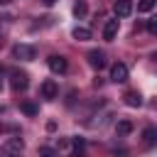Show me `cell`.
<instances>
[{
	"label": "cell",
	"mask_w": 157,
	"mask_h": 157,
	"mask_svg": "<svg viewBox=\"0 0 157 157\" xmlns=\"http://www.w3.org/2000/svg\"><path fill=\"white\" fill-rule=\"evenodd\" d=\"M59 96V86H56V81L54 78H47L44 83H42V98L44 101H54Z\"/></svg>",
	"instance_id": "6"
},
{
	"label": "cell",
	"mask_w": 157,
	"mask_h": 157,
	"mask_svg": "<svg viewBox=\"0 0 157 157\" xmlns=\"http://www.w3.org/2000/svg\"><path fill=\"white\" fill-rule=\"evenodd\" d=\"M123 98H125V105H130V108H140L142 105V96L137 91H128Z\"/></svg>",
	"instance_id": "10"
},
{
	"label": "cell",
	"mask_w": 157,
	"mask_h": 157,
	"mask_svg": "<svg viewBox=\"0 0 157 157\" xmlns=\"http://www.w3.org/2000/svg\"><path fill=\"white\" fill-rule=\"evenodd\" d=\"M147 29H150L152 34H157V15H152V17L147 20Z\"/></svg>",
	"instance_id": "17"
},
{
	"label": "cell",
	"mask_w": 157,
	"mask_h": 157,
	"mask_svg": "<svg viewBox=\"0 0 157 157\" xmlns=\"http://www.w3.org/2000/svg\"><path fill=\"white\" fill-rule=\"evenodd\" d=\"M86 59H88V64H91L96 71H101V69L105 66V54H103L101 49H91V52L86 54Z\"/></svg>",
	"instance_id": "4"
},
{
	"label": "cell",
	"mask_w": 157,
	"mask_h": 157,
	"mask_svg": "<svg viewBox=\"0 0 157 157\" xmlns=\"http://www.w3.org/2000/svg\"><path fill=\"white\" fill-rule=\"evenodd\" d=\"M42 2H44V5H54L56 0H42Z\"/></svg>",
	"instance_id": "19"
},
{
	"label": "cell",
	"mask_w": 157,
	"mask_h": 157,
	"mask_svg": "<svg viewBox=\"0 0 157 157\" xmlns=\"http://www.w3.org/2000/svg\"><path fill=\"white\" fill-rule=\"evenodd\" d=\"M5 150H7V152H22V150H25V142H22L20 137H10V140L5 142Z\"/></svg>",
	"instance_id": "12"
},
{
	"label": "cell",
	"mask_w": 157,
	"mask_h": 157,
	"mask_svg": "<svg viewBox=\"0 0 157 157\" xmlns=\"http://www.w3.org/2000/svg\"><path fill=\"white\" fill-rule=\"evenodd\" d=\"M118 27H120V20L115 17V20H108L105 22V27H103V39H115V34H118Z\"/></svg>",
	"instance_id": "7"
},
{
	"label": "cell",
	"mask_w": 157,
	"mask_h": 157,
	"mask_svg": "<svg viewBox=\"0 0 157 157\" xmlns=\"http://www.w3.org/2000/svg\"><path fill=\"white\" fill-rule=\"evenodd\" d=\"M12 54H15L17 59H22V61H32V59L37 56V49H34L32 44H17V47L12 49Z\"/></svg>",
	"instance_id": "2"
},
{
	"label": "cell",
	"mask_w": 157,
	"mask_h": 157,
	"mask_svg": "<svg viewBox=\"0 0 157 157\" xmlns=\"http://www.w3.org/2000/svg\"><path fill=\"white\" fill-rule=\"evenodd\" d=\"M20 108H22V113H25V115H37V113H39L37 103H32V101H25V103H22Z\"/></svg>",
	"instance_id": "14"
},
{
	"label": "cell",
	"mask_w": 157,
	"mask_h": 157,
	"mask_svg": "<svg viewBox=\"0 0 157 157\" xmlns=\"http://www.w3.org/2000/svg\"><path fill=\"white\" fill-rule=\"evenodd\" d=\"M142 142H145V147L157 145V128H155V125H147V128L142 130Z\"/></svg>",
	"instance_id": "9"
},
{
	"label": "cell",
	"mask_w": 157,
	"mask_h": 157,
	"mask_svg": "<svg viewBox=\"0 0 157 157\" xmlns=\"http://www.w3.org/2000/svg\"><path fill=\"white\" fill-rule=\"evenodd\" d=\"M7 2H10V0H0V5H7Z\"/></svg>",
	"instance_id": "20"
},
{
	"label": "cell",
	"mask_w": 157,
	"mask_h": 157,
	"mask_svg": "<svg viewBox=\"0 0 157 157\" xmlns=\"http://www.w3.org/2000/svg\"><path fill=\"white\" fill-rule=\"evenodd\" d=\"M86 12H88V10H86V2L78 0V2L74 5V15H76V17H86Z\"/></svg>",
	"instance_id": "15"
},
{
	"label": "cell",
	"mask_w": 157,
	"mask_h": 157,
	"mask_svg": "<svg viewBox=\"0 0 157 157\" xmlns=\"http://www.w3.org/2000/svg\"><path fill=\"white\" fill-rule=\"evenodd\" d=\"M47 64H49V69H52L54 74H66V69H69V61H66L61 54H52V56L47 59Z\"/></svg>",
	"instance_id": "3"
},
{
	"label": "cell",
	"mask_w": 157,
	"mask_h": 157,
	"mask_svg": "<svg viewBox=\"0 0 157 157\" xmlns=\"http://www.w3.org/2000/svg\"><path fill=\"white\" fill-rule=\"evenodd\" d=\"M115 132H118V137H125V135H130V132H132V123H130V120H118V125H115Z\"/></svg>",
	"instance_id": "11"
},
{
	"label": "cell",
	"mask_w": 157,
	"mask_h": 157,
	"mask_svg": "<svg viewBox=\"0 0 157 157\" xmlns=\"http://www.w3.org/2000/svg\"><path fill=\"white\" fill-rule=\"evenodd\" d=\"M155 7V0H140L137 2V12H150Z\"/></svg>",
	"instance_id": "16"
},
{
	"label": "cell",
	"mask_w": 157,
	"mask_h": 157,
	"mask_svg": "<svg viewBox=\"0 0 157 157\" xmlns=\"http://www.w3.org/2000/svg\"><path fill=\"white\" fill-rule=\"evenodd\" d=\"M110 81H113V83H125V81H128V66H125L123 61H115V64L110 66Z\"/></svg>",
	"instance_id": "1"
},
{
	"label": "cell",
	"mask_w": 157,
	"mask_h": 157,
	"mask_svg": "<svg viewBox=\"0 0 157 157\" xmlns=\"http://www.w3.org/2000/svg\"><path fill=\"white\" fill-rule=\"evenodd\" d=\"M74 39H78V42H86V39H91V29L88 27H74Z\"/></svg>",
	"instance_id": "13"
},
{
	"label": "cell",
	"mask_w": 157,
	"mask_h": 157,
	"mask_svg": "<svg viewBox=\"0 0 157 157\" xmlns=\"http://www.w3.org/2000/svg\"><path fill=\"white\" fill-rule=\"evenodd\" d=\"M10 83H12L15 91H25V88L29 86V78H27L25 71H12V74H10Z\"/></svg>",
	"instance_id": "5"
},
{
	"label": "cell",
	"mask_w": 157,
	"mask_h": 157,
	"mask_svg": "<svg viewBox=\"0 0 157 157\" xmlns=\"http://www.w3.org/2000/svg\"><path fill=\"white\" fill-rule=\"evenodd\" d=\"M83 150V140H74V152H81Z\"/></svg>",
	"instance_id": "18"
},
{
	"label": "cell",
	"mask_w": 157,
	"mask_h": 157,
	"mask_svg": "<svg viewBox=\"0 0 157 157\" xmlns=\"http://www.w3.org/2000/svg\"><path fill=\"white\" fill-rule=\"evenodd\" d=\"M113 10H115V17H128V15L132 12V2H130V0H118V2L113 5Z\"/></svg>",
	"instance_id": "8"
}]
</instances>
